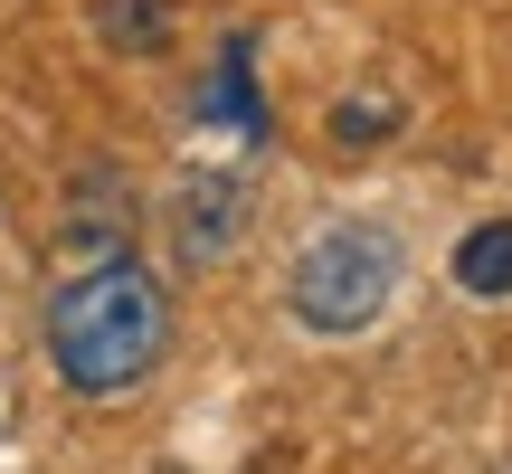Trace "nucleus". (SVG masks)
<instances>
[{
  "label": "nucleus",
  "instance_id": "nucleus-5",
  "mask_svg": "<svg viewBox=\"0 0 512 474\" xmlns=\"http://www.w3.org/2000/svg\"><path fill=\"white\" fill-rule=\"evenodd\" d=\"M456 285L465 294H512V219H484L456 237Z\"/></svg>",
  "mask_w": 512,
  "mask_h": 474
},
{
  "label": "nucleus",
  "instance_id": "nucleus-3",
  "mask_svg": "<svg viewBox=\"0 0 512 474\" xmlns=\"http://www.w3.org/2000/svg\"><path fill=\"white\" fill-rule=\"evenodd\" d=\"M238 237H247V181L200 171V181L171 190V247H181V266H228Z\"/></svg>",
  "mask_w": 512,
  "mask_h": 474
},
{
  "label": "nucleus",
  "instance_id": "nucleus-2",
  "mask_svg": "<svg viewBox=\"0 0 512 474\" xmlns=\"http://www.w3.org/2000/svg\"><path fill=\"white\" fill-rule=\"evenodd\" d=\"M294 323L304 332H370L399 294V237L389 228H323L294 256Z\"/></svg>",
  "mask_w": 512,
  "mask_h": 474
},
{
  "label": "nucleus",
  "instance_id": "nucleus-6",
  "mask_svg": "<svg viewBox=\"0 0 512 474\" xmlns=\"http://www.w3.org/2000/svg\"><path fill=\"white\" fill-rule=\"evenodd\" d=\"M95 38L124 57H152L171 38V0H95Z\"/></svg>",
  "mask_w": 512,
  "mask_h": 474
},
{
  "label": "nucleus",
  "instance_id": "nucleus-8",
  "mask_svg": "<svg viewBox=\"0 0 512 474\" xmlns=\"http://www.w3.org/2000/svg\"><path fill=\"white\" fill-rule=\"evenodd\" d=\"M380 133H399V95H342L332 105V143H380Z\"/></svg>",
  "mask_w": 512,
  "mask_h": 474
},
{
  "label": "nucleus",
  "instance_id": "nucleus-1",
  "mask_svg": "<svg viewBox=\"0 0 512 474\" xmlns=\"http://www.w3.org/2000/svg\"><path fill=\"white\" fill-rule=\"evenodd\" d=\"M162 342H171V304L133 256H105L48 294V361L76 399H124L133 380H152Z\"/></svg>",
  "mask_w": 512,
  "mask_h": 474
},
{
  "label": "nucleus",
  "instance_id": "nucleus-7",
  "mask_svg": "<svg viewBox=\"0 0 512 474\" xmlns=\"http://www.w3.org/2000/svg\"><path fill=\"white\" fill-rule=\"evenodd\" d=\"M200 114H209V124H238V133H256V124H266V105H256V76H247V38H228V67L209 76Z\"/></svg>",
  "mask_w": 512,
  "mask_h": 474
},
{
  "label": "nucleus",
  "instance_id": "nucleus-4",
  "mask_svg": "<svg viewBox=\"0 0 512 474\" xmlns=\"http://www.w3.org/2000/svg\"><path fill=\"white\" fill-rule=\"evenodd\" d=\"M67 237L76 256H95V266H105V256H124L133 247V190H124V171H86V181L67 190Z\"/></svg>",
  "mask_w": 512,
  "mask_h": 474
}]
</instances>
